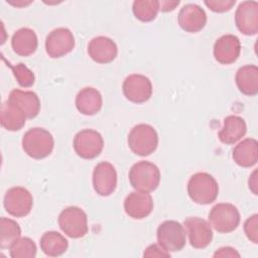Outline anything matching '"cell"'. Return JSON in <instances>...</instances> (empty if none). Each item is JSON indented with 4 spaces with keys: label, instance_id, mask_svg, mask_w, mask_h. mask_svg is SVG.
Listing matches in <instances>:
<instances>
[{
    "label": "cell",
    "instance_id": "836d02e7",
    "mask_svg": "<svg viewBox=\"0 0 258 258\" xmlns=\"http://www.w3.org/2000/svg\"><path fill=\"white\" fill-rule=\"evenodd\" d=\"M213 256L214 257H240V253L237 252V250L232 247H222L218 249Z\"/></svg>",
    "mask_w": 258,
    "mask_h": 258
},
{
    "label": "cell",
    "instance_id": "5bb4252c",
    "mask_svg": "<svg viewBox=\"0 0 258 258\" xmlns=\"http://www.w3.org/2000/svg\"><path fill=\"white\" fill-rule=\"evenodd\" d=\"M235 23L241 33L255 35L258 32V2H241L235 12Z\"/></svg>",
    "mask_w": 258,
    "mask_h": 258
},
{
    "label": "cell",
    "instance_id": "d4e9b609",
    "mask_svg": "<svg viewBox=\"0 0 258 258\" xmlns=\"http://www.w3.org/2000/svg\"><path fill=\"white\" fill-rule=\"evenodd\" d=\"M68 240L56 231H47L40 238V249L46 256H60L68 250Z\"/></svg>",
    "mask_w": 258,
    "mask_h": 258
},
{
    "label": "cell",
    "instance_id": "30bf717a",
    "mask_svg": "<svg viewBox=\"0 0 258 258\" xmlns=\"http://www.w3.org/2000/svg\"><path fill=\"white\" fill-rule=\"evenodd\" d=\"M75 47L73 32L66 27L51 30L45 38V51L51 58H59L70 53Z\"/></svg>",
    "mask_w": 258,
    "mask_h": 258
},
{
    "label": "cell",
    "instance_id": "6da1fadb",
    "mask_svg": "<svg viewBox=\"0 0 258 258\" xmlns=\"http://www.w3.org/2000/svg\"><path fill=\"white\" fill-rule=\"evenodd\" d=\"M189 199L199 205H209L216 201L219 195V184L208 172H197L187 182Z\"/></svg>",
    "mask_w": 258,
    "mask_h": 258
},
{
    "label": "cell",
    "instance_id": "d590c367",
    "mask_svg": "<svg viewBox=\"0 0 258 258\" xmlns=\"http://www.w3.org/2000/svg\"><path fill=\"white\" fill-rule=\"evenodd\" d=\"M249 188L254 195H257V170H254L249 177Z\"/></svg>",
    "mask_w": 258,
    "mask_h": 258
},
{
    "label": "cell",
    "instance_id": "5b68a950",
    "mask_svg": "<svg viewBox=\"0 0 258 258\" xmlns=\"http://www.w3.org/2000/svg\"><path fill=\"white\" fill-rule=\"evenodd\" d=\"M58 226L70 238L79 239L89 231L87 214L79 207H68L58 215Z\"/></svg>",
    "mask_w": 258,
    "mask_h": 258
},
{
    "label": "cell",
    "instance_id": "603a6c76",
    "mask_svg": "<svg viewBox=\"0 0 258 258\" xmlns=\"http://www.w3.org/2000/svg\"><path fill=\"white\" fill-rule=\"evenodd\" d=\"M234 161L242 167H251L258 160V142L254 138H245L232 151Z\"/></svg>",
    "mask_w": 258,
    "mask_h": 258
},
{
    "label": "cell",
    "instance_id": "8fae6325",
    "mask_svg": "<svg viewBox=\"0 0 258 258\" xmlns=\"http://www.w3.org/2000/svg\"><path fill=\"white\" fill-rule=\"evenodd\" d=\"M122 91L125 98L130 102L142 104L150 99L152 95V84L144 75L132 74L124 80Z\"/></svg>",
    "mask_w": 258,
    "mask_h": 258
},
{
    "label": "cell",
    "instance_id": "4316f807",
    "mask_svg": "<svg viewBox=\"0 0 258 258\" xmlns=\"http://www.w3.org/2000/svg\"><path fill=\"white\" fill-rule=\"evenodd\" d=\"M21 229L14 220L2 217L0 220V248L9 249L11 244L20 238Z\"/></svg>",
    "mask_w": 258,
    "mask_h": 258
},
{
    "label": "cell",
    "instance_id": "7c38bea8",
    "mask_svg": "<svg viewBox=\"0 0 258 258\" xmlns=\"http://www.w3.org/2000/svg\"><path fill=\"white\" fill-rule=\"evenodd\" d=\"M183 227L188 236L189 244L196 249L208 247L213 240L211 224L199 217H188L183 222Z\"/></svg>",
    "mask_w": 258,
    "mask_h": 258
},
{
    "label": "cell",
    "instance_id": "ac0fdd59",
    "mask_svg": "<svg viewBox=\"0 0 258 258\" xmlns=\"http://www.w3.org/2000/svg\"><path fill=\"white\" fill-rule=\"evenodd\" d=\"M90 57L98 63H109L118 54L116 42L107 36H97L90 40L88 44Z\"/></svg>",
    "mask_w": 258,
    "mask_h": 258
},
{
    "label": "cell",
    "instance_id": "52a82bcc",
    "mask_svg": "<svg viewBox=\"0 0 258 258\" xmlns=\"http://www.w3.org/2000/svg\"><path fill=\"white\" fill-rule=\"evenodd\" d=\"M156 237L158 244L169 253L180 251L186 242L184 227L173 220L162 222L157 228Z\"/></svg>",
    "mask_w": 258,
    "mask_h": 258
},
{
    "label": "cell",
    "instance_id": "9a60e30c",
    "mask_svg": "<svg viewBox=\"0 0 258 258\" xmlns=\"http://www.w3.org/2000/svg\"><path fill=\"white\" fill-rule=\"evenodd\" d=\"M177 21L182 30L189 33H196L206 26L207 14L201 6L189 3L180 8Z\"/></svg>",
    "mask_w": 258,
    "mask_h": 258
},
{
    "label": "cell",
    "instance_id": "9c48e42d",
    "mask_svg": "<svg viewBox=\"0 0 258 258\" xmlns=\"http://www.w3.org/2000/svg\"><path fill=\"white\" fill-rule=\"evenodd\" d=\"M3 206L5 211L12 217L23 218L32 210L33 198L27 188L13 186L5 192Z\"/></svg>",
    "mask_w": 258,
    "mask_h": 258
},
{
    "label": "cell",
    "instance_id": "484cf974",
    "mask_svg": "<svg viewBox=\"0 0 258 258\" xmlns=\"http://www.w3.org/2000/svg\"><path fill=\"white\" fill-rule=\"evenodd\" d=\"M25 121L26 116L18 108L7 101L2 104L0 122L3 128L8 131H18L25 125Z\"/></svg>",
    "mask_w": 258,
    "mask_h": 258
},
{
    "label": "cell",
    "instance_id": "44dd1931",
    "mask_svg": "<svg viewBox=\"0 0 258 258\" xmlns=\"http://www.w3.org/2000/svg\"><path fill=\"white\" fill-rule=\"evenodd\" d=\"M75 103L77 110L81 114L92 116L102 109L103 99L101 93L97 89L86 87L77 94Z\"/></svg>",
    "mask_w": 258,
    "mask_h": 258
},
{
    "label": "cell",
    "instance_id": "ffe728a7",
    "mask_svg": "<svg viewBox=\"0 0 258 258\" xmlns=\"http://www.w3.org/2000/svg\"><path fill=\"white\" fill-rule=\"evenodd\" d=\"M38 45V40L34 30L28 27H22L16 30L11 37V46L13 51L20 56H29L33 54Z\"/></svg>",
    "mask_w": 258,
    "mask_h": 258
},
{
    "label": "cell",
    "instance_id": "2e32d148",
    "mask_svg": "<svg viewBox=\"0 0 258 258\" xmlns=\"http://www.w3.org/2000/svg\"><path fill=\"white\" fill-rule=\"evenodd\" d=\"M214 57L222 64H231L240 56L241 42L234 34H225L219 37L214 44Z\"/></svg>",
    "mask_w": 258,
    "mask_h": 258
},
{
    "label": "cell",
    "instance_id": "d6986e66",
    "mask_svg": "<svg viewBox=\"0 0 258 258\" xmlns=\"http://www.w3.org/2000/svg\"><path fill=\"white\" fill-rule=\"evenodd\" d=\"M7 102L18 108L28 119L35 118L40 111V100L31 91L14 89L9 93Z\"/></svg>",
    "mask_w": 258,
    "mask_h": 258
},
{
    "label": "cell",
    "instance_id": "1f68e13d",
    "mask_svg": "<svg viewBox=\"0 0 258 258\" xmlns=\"http://www.w3.org/2000/svg\"><path fill=\"white\" fill-rule=\"evenodd\" d=\"M209 9L217 13H223L231 10L235 5V0H206L204 2Z\"/></svg>",
    "mask_w": 258,
    "mask_h": 258
},
{
    "label": "cell",
    "instance_id": "e0dca14e",
    "mask_svg": "<svg viewBox=\"0 0 258 258\" xmlns=\"http://www.w3.org/2000/svg\"><path fill=\"white\" fill-rule=\"evenodd\" d=\"M124 210L132 219H144L148 217L153 210V199L149 192L132 191L125 198Z\"/></svg>",
    "mask_w": 258,
    "mask_h": 258
},
{
    "label": "cell",
    "instance_id": "8d00e7d4",
    "mask_svg": "<svg viewBox=\"0 0 258 258\" xmlns=\"http://www.w3.org/2000/svg\"><path fill=\"white\" fill-rule=\"evenodd\" d=\"M9 3L11 5H14L16 7H22V6H26V5H29L31 3V1H28V2H25V1H18V2H11L9 1Z\"/></svg>",
    "mask_w": 258,
    "mask_h": 258
},
{
    "label": "cell",
    "instance_id": "e575fe53",
    "mask_svg": "<svg viewBox=\"0 0 258 258\" xmlns=\"http://www.w3.org/2000/svg\"><path fill=\"white\" fill-rule=\"evenodd\" d=\"M179 1H159V10L162 12H169L175 9Z\"/></svg>",
    "mask_w": 258,
    "mask_h": 258
},
{
    "label": "cell",
    "instance_id": "277c9868",
    "mask_svg": "<svg viewBox=\"0 0 258 258\" xmlns=\"http://www.w3.org/2000/svg\"><path fill=\"white\" fill-rule=\"evenodd\" d=\"M127 142L133 153L139 156H148L158 146V134L149 124H137L130 130Z\"/></svg>",
    "mask_w": 258,
    "mask_h": 258
},
{
    "label": "cell",
    "instance_id": "ba28073f",
    "mask_svg": "<svg viewBox=\"0 0 258 258\" xmlns=\"http://www.w3.org/2000/svg\"><path fill=\"white\" fill-rule=\"evenodd\" d=\"M74 149L84 159H94L100 155L104 148L102 135L94 129H83L74 137Z\"/></svg>",
    "mask_w": 258,
    "mask_h": 258
},
{
    "label": "cell",
    "instance_id": "4fadbf2b",
    "mask_svg": "<svg viewBox=\"0 0 258 258\" xmlns=\"http://www.w3.org/2000/svg\"><path fill=\"white\" fill-rule=\"evenodd\" d=\"M117 186V172L108 161L99 162L93 170V187L102 197L111 196Z\"/></svg>",
    "mask_w": 258,
    "mask_h": 258
},
{
    "label": "cell",
    "instance_id": "cb8c5ba5",
    "mask_svg": "<svg viewBox=\"0 0 258 258\" xmlns=\"http://www.w3.org/2000/svg\"><path fill=\"white\" fill-rule=\"evenodd\" d=\"M238 90L246 96H255L258 93V68L255 64L241 67L235 76Z\"/></svg>",
    "mask_w": 258,
    "mask_h": 258
},
{
    "label": "cell",
    "instance_id": "7402d4cb",
    "mask_svg": "<svg viewBox=\"0 0 258 258\" xmlns=\"http://www.w3.org/2000/svg\"><path fill=\"white\" fill-rule=\"evenodd\" d=\"M247 132V125L245 120L236 115H229L224 119V126L220 130L218 137L224 144H235Z\"/></svg>",
    "mask_w": 258,
    "mask_h": 258
},
{
    "label": "cell",
    "instance_id": "3957f363",
    "mask_svg": "<svg viewBox=\"0 0 258 258\" xmlns=\"http://www.w3.org/2000/svg\"><path fill=\"white\" fill-rule=\"evenodd\" d=\"M53 147V137L51 133L44 128H30L22 137V148L24 152L34 159L47 157L52 152Z\"/></svg>",
    "mask_w": 258,
    "mask_h": 258
},
{
    "label": "cell",
    "instance_id": "83f0119b",
    "mask_svg": "<svg viewBox=\"0 0 258 258\" xmlns=\"http://www.w3.org/2000/svg\"><path fill=\"white\" fill-rule=\"evenodd\" d=\"M159 11V1L157 0H136L132 4L134 16L142 22L154 20Z\"/></svg>",
    "mask_w": 258,
    "mask_h": 258
},
{
    "label": "cell",
    "instance_id": "8992f818",
    "mask_svg": "<svg viewBox=\"0 0 258 258\" xmlns=\"http://www.w3.org/2000/svg\"><path fill=\"white\" fill-rule=\"evenodd\" d=\"M209 222L217 232L231 233L240 224V213L237 207L230 203H219L211 209Z\"/></svg>",
    "mask_w": 258,
    "mask_h": 258
},
{
    "label": "cell",
    "instance_id": "7a4b0ae2",
    "mask_svg": "<svg viewBox=\"0 0 258 258\" xmlns=\"http://www.w3.org/2000/svg\"><path fill=\"white\" fill-rule=\"evenodd\" d=\"M128 178L135 190L151 192L160 182V170L154 163L141 160L134 163L129 169Z\"/></svg>",
    "mask_w": 258,
    "mask_h": 258
},
{
    "label": "cell",
    "instance_id": "d6a6232c",
    "mask_svg": "<svg viewBox=\"0 0 258 258\" xmlns=\"http://www.w3.org/2000/svg\"><path fill=\"white\" fill-rule=\"evenodd\" d=\"M144 257H170V253L168 251H166L165 249H163L158 243L157 244H151L149 245L144 253H143Z\"/></svg>",
    "mask_w": 258,
    "mask_h": 258
},
{
    "label": "cell",
    "instance_id": "f1b7e54d",
    "mask_svg": "<svg viewBox=\"0 0 258 258\" xmlns=\"http://www.w3.org/2000/svg\"><path fill=\"white\" fill-rule=\"evenodd\" d=\"M36 245L28 237H20L9 247L12 258H34L36 256Z\"/></svg>",
    "mask_w": 258,
    "mask_h": 258
},
{
    "label": "cell",
    "instance_id": "f546056e",
    "mask_svg": "<svg viewBox=\"0 0 258 258\" xmlns=\"http://www.w3.org/2000/svg\"><path fill=\"white\" fill-rule=\"evenodd\" d=\"M7 66L12 70V73L17 81V83L23 88H29L34 84L35 77L31 70H29L24 63L19 62L15 66L7 63Z\"/></svg>",
    "mask_w": 258,
    "mask_h": 258
},
{
    "label": "cell",
    "instance_id": "4dcf8cb0",
    "mask_svg": "<svg viewBox=\"0 0 258 258\" xmlns=\"http://www.w3.org/2000/svg\"><path fill=\"white\" fill-rule=\"evenodd\" d=\"M244 232L246 237L254 244L258 243V215L254 214L244 223Z\"/></svg>",
    "mask_w": 258,
    "mask_h": 258
}]
</instances>
